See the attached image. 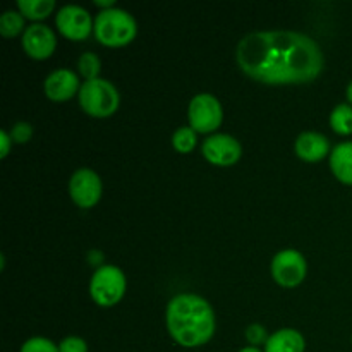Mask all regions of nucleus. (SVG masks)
<instances>
[{"label":"nucleus","mask_w":352,"mask_h":352,"mask_svg":"<svg viewBox=\"0 0 352 352\" xmlns=\"http://www.w3.org/2000/svg\"><path fill=\"white\" fill-rule=\"evenodd\" d=\"M305 337L294 329L277 330L265 344V352H305Z\"/></svg>","instance_id":"nucleus-14"},{"label":"nucleus","mask_w":352,"mask_h":352,"mask_svg":"<svg viewBox=\"0 0 352 352\" xmlns=\"http://www.w3.org/2000/svg\"><path fill=\"white\" fill-rule=\"evenodd\" d=\"M189 127L196 133H213L223 119V110L219 98L210 93H199L191 100L188 109Z\"/></svg>","instance_id":"nucleus-6"},{"label":"nucleus","mask_w":352,"mask_h":352,"mask_svg":"<svg viewBox=\"0 0 352 352\" xmlns=\"http://www.w3.org/2000/svg\"><path fill=\"white\" fill-rule=\"evenodd\" d=\"M102 179L91 168H79L69 181L72 201L81 208H93L102 198Z\"/></svg>","instance_id":"nucleus-8"},{"label":"nucleus","mask_w":352,"mask_h":352,"mask_svg":"<svg viewBox=\"0 0 352 352\" xmlns=\"http://www.w3.org/2000/svg\"><path fill=\"white\" fill-rule=\"evenodd\" d=\"M19 352H58V346L45 337H33L23 344Z\"/></svg>","instance_id":"nucleus-21"},{"label":"nucleus","mask_w":352,"mask_h":352,"mask_svg":"<svg viewBox=\"0 0 352 352\" xmlns=\"http://www.w3.org/2000/svg\"><path fill=\"white\" fill-rule=\"evenodd\" d=\"M100 67H102V62H100V58L96 57L95 54H91V52H86V54H82L81 57H79L78 69L86 81H91V79L98 78Z\"/></svg>","instance_id":"nucleus-20"},{"label":"nucleus","mask_w":352,"mask_h":352,"mask_svg":"<svg viewBox=\"0 0 352 352\" xmlns=\"http://www.w3.org/2000/svg\"><path fill=\"white\" fill-rule=\"evenodd\" d=\"M347 100H349V105H352V81L347 86Z\"/></svg>","instance_id":"nucleus-27"},{"label":"nucleus","mask_w":352,"mask_h":352,"mask_svg":"<svg viewBox=\"0 0 352 352\" xmlns=\"http://www.w3.org/2000/svg\"><path fill=\"white\" fill-rule=\"evenodd\" d=\"M78 95L79 105L88 116L103 119V117L116 113V110L119 109V91L107 79L96 78L91 81H85Z\"/></svg>","instance_id":"nucleus-4"},{"label":"nucleus","mask_w":352,"mask_h":352,"mask_svg":"<svg viewBox=\"0 0 352 352\" xmlns=\"http://www.w3.org/2000/svg\"><path fill=\"white\" fill-rule=\"evenodd\" d=\"M58 31L69 40H86L95 28L91 16L81 6H64L55 17Z\"/></svg>","instance_id":"nucleus-9"},{"label":"nucleus","mask_w":352,"mask_h":352,"mask_svg":"<svg viewBox=\"0 0 352 352\" xmlns=\"http://www.w3.org/2000/svg\"><path fill=\"white\" fill-rule=\"evenodd\" d=\"M17 7L24 17L40 21L50 16L52 10L55 9V0H19Z\"/></svg>","instance_id":"nucleus-16"},{"label":"nucleus","mask_w":352,"mask_h":352,"mask_svg":"<svg viewBox=\"0 0 352 352\" xmlns=\"http://www.w3.org/2000/svg\"><path fill=\"white\" fill-rule=\"evenodd\" d=\"M167 329L182 347H199L215 333V313L206 299L196 294H179L167 306Z\"/></svg>","instance_id":"nucleus-2"},{"label":"nucleus","mask_w":352,"mask_h":352,"mask_svg":"<svg viewBox=\"0 0 352 352\" xmlns=\"http://www.w3.org/2000/svg\"><path fill=\"white\" fill-rule=\"evenodd\" d=\"M10 143H14L7 131H0V158H6L10 151Z\"/></svg>","instance_id":"nucleus-25"},{"label":"nucleus","mask_w":352,"mask_h":352,"mask_svg":"<svg viewBox=\"0 0 352 352\" xmlns=\"http://www.w3.org/2000/svg\"><path fill=\"white\" fill-rule=\"evenodd\" d=\"M95 36L105 47H124L138 34V23L127 10L119 7L102 9L95 19Z\"/></svg>","instance_id":"nucleus-3"},{"label":"nucleus","mask_w":352,"mask_h":352,"mask_svg":"<svg viewBox=\"0 0 352 352\" xmlns=\"http://www.w3.org/2000/svg\"><path fill=\"white\" fill-rule=\"evenodd\" d=\"M330 126L337 134L349 136L352 134V105L340 103L330 113Z\"/></svg>","instance_id":"nucleus-17"},{"label":"nucleus","mask_w":352,"mask_h":352,"mask_svg":"<svg viewBox=\"0 0 352 352\" xmlns=\"http://www.w3.org/2000/svg\"><path fill=\"white\" fill-rule=\"evenodd\" d=\"M43 88L45 95L52 102H65V100H71L76 93H79L81 86H79V78L76 72L69 71V69H57L48 74Z\"/></svg>","instance_id":"nucleus-12"},{"label":"nucleus","mask_w":352,"mask_h":352,"mask_svg":"<svg viewBox=\"0 0 352 352\" xmlns=\"http://www.w3.org/2000/svg\"><path fill=\"white\" fill-rule=\"evenodd\" d=\"M23 48L31 58L45 60L57 48V38H55V33L52 31V28L34 23L24 30Z\"/></svg>","instance_id":"nucleus-11"},{"label":"nucleus","mask_w":352,"mask_h":352,"mask_svg":"<svg viewBox=\"0 0 352 352\" xmlns=\"http://www.w3.org/2000/svg\"><path fill=\"white\" fill-rule=\"evenodd\" d=\"M89 294L98 306L117 305L126 294V277L122 270L113 265H103L93 274L89 282Z\"/></svg>","instance_id":"nucleus-5"},{"label":"nucleus","mask_w":352,"mask_h":352,"mask_svg":"<svg viewBox=\"0 0 352 352\" xmlns=\"http://www.w3.org/2000/svg\"><path fill=\"white\" fill-rule=\"evenodd\" d=\"M58 352H88V344H86L81 337H65V339L58 344Z\"/></svg>","instance_id":"nucleus-23"},{"label":"nucleus","mask_w":352,"mask_h":352,"mask_svg":"<svg viewBox=\"0 0 352 352\" xmlns=\"http://www.w3.org/2000/svg\"><path fill=\"white\" fill-rule=\"evenodd\" d=\"M330 168L344 184L352 186V141L337 144L330 153Z\"/></svg>","instance_id":"nucleus-15"},{"label":"nucleus","mask_w":352,"mask_h":352,"mask_svg":"<svg viewBox=\"0 0 352 352\" xmlns=\"http://www.w3.org/2000/svg\"><path fill=\"white\" fill-rule=\"evenodd\" d=\"M246 339H248V342L253 344V347L260 346V344H267V340H268L267 330H265V327L254 323V325L248 327Z\"/></svg>","instance_id":"nucleus-24"},{"label":"nucleus","mask_w":352,"mask_h":352,"mask_svg":"<svg viewBox=\"0 0 352 352\" xmlns=\"http://www.w3.org/2000/svg\"><path fill=\"white\" fill-rule=\"evenodd\" d=\"M95 6L103 7V9H110V7H113V0H95Z\"/></svg>","instance_id":"nucleus-26"},{"label":"nucleus","mask_w":352,"mask_h":352,"mask_svg":"<svg viewBox=\"0 0 352 352\" xmlns=\"http://www.w3.org/2000/svg\"><path fill=\"white\" fill-rule=\"evenodd\" d=\"M198 138H196V131L192 127H179L172 136V146L179 153H189L195 150Z\"/></svg>","instance_id":"nucleus-19"},{"label":"nucleus","mask_w":352,"mask_h":352,"mask_svg":"<svg viewBox=\"0 0 352 352\" xmlns=\"http://www.w3.org/2000/svg\"><path fill=\"white\" fill-rule=\"evenodd\" d=\"M296 153L301 160L306 162H320L330 153V143L322 133H308L299 134L296 140Z\"/></svg>","instance_id":"nucleus-13"},{"label":"nucleus","mask_w":352,"mask_h":352,"mask_svg":"<svg viewBox=\"0 0 352 352\" xmlns=\"http://www.w3.org/2000/svg\"><path fill=\"white\" fill-rule=\"evenodd\" d=\"M203 157L213 165H220V167H229L234 165L243 155V148L241 143L230 134H213V136L206 138L203 143Z\"/></svg>","instance_id":"nucleus-10"},{"label":"nucleus","mask_w":352,"mask_h":352,"mask_svg":"<svg viewBox=\"0 0 352 352\" xmlns=\"http://www.w3.org/2000/svg\"><path fill=\"white\" fill-rule=\"evenodd\" d=\"M9 134L14 143H28L31 140V136H33V127L28 122H16Z\"/></svg>","instance_id":"nucleus-22"},{"label":"nucleus","mask_w":352,"mask_h":352,"mask_svg":"<svg viewBox=\"0 0 352 352\" xmlns=\"http://www.w3.org/2000/svg\"><path fill=\"white\" fill-rule=\"evenodd\" d=\"M236 58L244 74L265 85H298L318 78L323 52L308 34L298 31H256L239 41Z\"/></svg>","instance_id":"nucleus-1"},{"label":"nucleus","mask_w":352,"mask_h":352,"mask_svg":"<svg viewBox=\"0 0 352 352\" xmlns=\"http://www.w3.org/2000/svg\"><path fill=\"white\" fill-rule=\"evenodd\" d=\"M239 352H261V351L258 349V347H253V346H250V347H244V349H241Z\"/></svg>","instance_id":"nucleus-28"},{"label":"nucleus","mask_w":352,"mask_h":352,"mask_svg":"<svg viewBox=\"0 0 352 352\" xmlns=\"http://www.w3.org/2000/svg\"><path fill=\"white\" fill-rule=\"evenodd\" d=\"M306 260L299 251L284 250L272 260V277L282 287H298L306 277Z\"/></svg>","instance_id":"nucleus-7"},{"label":"nucleus","mask_w":352,"mask_h":352,"mask_svg":"<svg viewBox=\"0 0 352 352\" xmlns=\"http://www.w3.org/2000/svg\"><path fill=\"white\" fill-rule=\"evenodd\" d=\"M24 30V16L16 10H6L0 17V34L6 38L17 36Z\"/></svg>","instance_id":"nucleus-18"}]
</instances>
